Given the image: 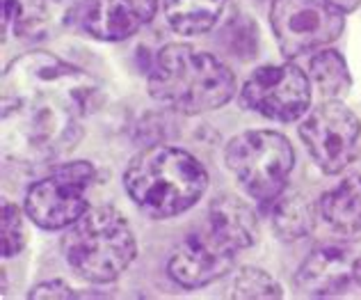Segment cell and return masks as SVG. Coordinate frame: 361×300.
<instances>
[{"instance_id": "cell-8", "label": "cell", "mask_w": 361, "mask_h": 300, "mask_svg": "<svg viewBox=\"0 0 361 300\" xmlns=\"http://www.w3.org/2000/svg\"><path fill=\"white\" fill-rule=\"evenodd\" d=\"M300 138L313 163L325 174H341L357 158L361 121L341 99H327L307 112Z\"/></svg>"}, {"instance_id": "cell-9", "label": "cell", "mask_w": 361, "mask_h": 300, "mask_svg": "<svg viewBox=\"0 0 361 300\" xmlns=\"http://www.w3.org/2000/svg\"><path fill=\"white\" fill-rule=\"evenodd\" d=\"M240 106L281 124L298 121L307 115L311 106L309 76L290 62L259 67L245 80Z\"/></svg>"}, {"instance_id": "cell-13", "label": "cell", "mask_w": 361, "mask_h": 300, "mask_svg": "<svg viewBox=\"0 0 361 300\" xmlns=\"http://www.w3.org/2000/svg\"><path fill=\"white\" fill-rule=\"evenodd\" d=\"M66 14V0H3V42L9 35L23 42H42L60 30Z\"/></svg>"}, {"instance_id": "cell-4", "label": "cell", "mask_w": 361, "mask_h": 300, "mask_svg": "<svg viewBox=\"0 0 361 300\" xmlns=\"http://www.w3.org/2000/svg\"><path fill=\"white\" fill-rule=\"evenodd\" d=\"M64 259L73 273L92 284H110L135 261L137 243L126 215L115 206H94L66 227Z\"/></svg>"}, {"instance_id": "cell-6", "label": "cell", "mask_w": 361, "mask_h": 300, "mask_svg": "<svg viewBox=\"0 0 361 300\" xmlns=\"http://www.w3.org/2000/svg\"><path fill=\"white\" fill-rule=\"evenodd\" d=\"M97 170L90 161H73L53 167L49 176L25 193L23 211L42 229H66L87 211V191Z\"/></svg>"}, {"instance_id": "cell-21", "label": "cell", "mask_w": 361, "mask_h": 300, "mask_svg": "<svg viewBox=\"0 0 361 300\" xmlns=\"http://www.w3.org/2000/svg\"><path fill=\"white\" fill-rule=\"evenodd\" d=\"M224 37H226V42H224L226 49L243 60L254 58L256 51H259V30H256V23L252 18L238 16L233 23L226 25Z\"/></svg>"}, {"instance_id": "cell-22", "label": "cell", "mask_w": 361, "mask_h": 300, "mask_svg": "<svg viewBox=\"0 0 361 300\" xmlns=\"http://www.w3.org/2000/svg\"><path fill=\"white\" fill-rule=\"evenodd\" d=\"M85 294H75V289H71L69 284H64L62 280H51V282H44L39 287H35L27 298H80Z\"/></svg>"}, {"instance_id": "cell-11", "label": "cell", "mask_w": 361, "mask_h": 300, "mask_svg": "<svg viewBox=\"0 0 361 300\" xmlns=\"http://www.w3.org/2000/svg\"><path fill=\"white\" fill-rule=\"evenodd\" d=\"M355 252L345 243H320L295 273V292L304 298L341 296L355 280Z\"/></svg>"}, {"instance_id": "cell-19", "label": "cell", "mask_w": 361, "mask_h": 300, "mask_svg": "<svg viewBox=\"0 0 361 300\" xmlns=\"http://www.w3.org/2000/svg\"><path fill=\"white\" fill-rule=\"evenodd\" d=\"M281 284L274 280L268 270L259 266H243L231 280V298L250 300V298H281Z\"/></svg>"}, {"instance_id": "cell-16", "label": "cell", "mask_w": 361, "mask_h": 300, "mask_svg": "<svg viewBox=\"0 0 361 300\" xmlns=\"http://www.w3.org/2000/svg\"><path fill=\"white\" fill-rule=\"evenodd\" d=\"M320 218L318 206L302 193L283 191L277 200L270 204V220L272 229L281 241H300L307 239L316 227Z\"/></svg>"}, {"instance_id": "cell-7", "label": "cell", "mask_w": 361, "mask_h": 300, "mask_svg": "<svg viewBox=\"0 0 361 300\" xmlns=\"http://www.w3.org/2000/svg\"><path fill=\"white\" fill-rule=\"evenodd\" d=\"M270 25L283 58L334 44L345 28V12L327 0H270Z\"/></svg>"}, {"instance_id": "cell-14", "label": "cell", "mask_w": 361, "mask_h": 300, "mask_svg": "<svg viewBox=\"0 0 361 300\" xmlns=\"http://www.w3.org/2000/svg\"><path fill=\"white\" fill-rule=\"evenodd\" d=\"M206 224L215 234L231 243L235 250H247L259 241V218L256 211L238 195L222 193L208 204Z\"/></svg>"}, {"instance_id": "cell-10", "label": "cell", "mask_w": 361, "mask_h": 300, "mask_svg": "<svg viewBox=\"0 0 361 300\" xmlns=\"http://www.w3.org/2000/svg\"><path fill=\"white\" fill-rule=\"evenodd\" d=\"M238 250L211 227L188 234L167 261V273L178 287L202 289L224 277L235 264Z\"/></svg>"}, {"instance_id": "cell-20", "label": "cell", "mask_w": 361, "mask_h": 300, "mask_svg": "<svg viewBox=\"0 0 361 300\" xmlns=\"http://www.w3.org/2000/svg\"><path fill=\"white\" fill-rule=\"evenodd\" d=\"M0 234H3V257H16L25 248L23 213L16 204L3 198V218H0Z\"/></svg>"}, {"instance_id": "cell-23", "label": "cell", "mask_w": 361, "mask_h": 300, "mask_svg": "<svg viewBox=\"0 0 361 300\" xmlns=\"http://www.w3.org/2000/svg\"><path fill=\"white\" fill-rule=\"evenodd\" d=\"M327 3H331L334 7H338L341 12H355V9L361 5V0H327Z\"/></svg>"}, {"instance_id": "cell-3", "label": "cell", "mask_w": 361, "mask_h": 300, "mask_svg": "<svg viewBox=\"0 0 361 300\" xmlns=\"http://www.w3.org/2000/svg\"><path fill=\"white\" fill-rule=\"evenodd\" d=\"M123 186L142 213L154 220H169L204 198L208 172L185 149L154 145L130 158Z\"/></svg>"}, {"instance_id": "cell-12", "label": "cell", "mask_w": 361, "mask_h": 300, "mask_svg": "<svg viewBox=\"0 0 361 300\" xmlns=\"http://www.w3.org/2000/svg\"><path fill=\"white\" fill-rule=\"evenodd\" d=\"M158 12V0H85L80 28L99 42H123Z\"/></svg>"}, {"instance_id": "cell-15", "label": "cell", "mask_w": 361, "mask_h": 300, "mask_svg": "<svg viewBox=\"0 0 361 300\" xmlns=\"http://www.w3.org/2000/svg\"><path fill=\"white\" fill-rule=\"evenodd\" d=\"M320 218L341 239H361V174H350L320 198Z\"/></svg>"}, {"instance_id": "cell-5", "label": "cell", "mask_w": 361, "mask_h": 300, "mask_svg": "<svg viewBox=\"0 0 361 300\" xmlns=\"http://www.w3.org/2000/svg\"><path fill=\"white\" fill-rule=\"evenodd\" d=\"M224 163L252 200L270 206L286 191L288 174L295 165V152L286 136L256 128L229 140Z\"/></svg>"}, {"instance_id": "cell-24", "label": "cell", "mask_w": 361, "mask_h": 300, "mask_svg": "<svg viewBox=\"0 0 361 300\" xmlns=\"http://www.w3.org/2000/svg\"><path fill=\"white\" fill-rule=\"evenodd\" d=\"M355 282L361 287V255L355 259Z\"/></svg>"}, {"instance_id": "cell-2", "label": "cell", "mask_w": 361, "mask_h": 300, "mask_svg": "<svg viewBox=\"0 0 361 300\" xmlns=\"http://www.w3.org/2000/svg\"><path fill=\"white\" fill-rule=\"evenodd\" d=\"M147 88L158 106L176 115H202L231 101L235 76L213 53L167 44L154 58Z\"/></svg>"}, {"instance_id": "cell-17", "label": "cell", "mask_w": 361, "mask_h": 300, "mask_svg": "<svg viewBox=\"0 0 361 300\" xmlns=\"http://www.w3.org/2000/svg\"><path fill=\"white\" fill-rule=\"evenodd\" d=\"M229 0H163L167 25L183 37L211 32L222 18Z\"/></svg>"}, {"instance_id": "cell-18", "label": "cell", "mask_w": 361, "mask_h": 300, "mask_svg": "<svg viewBox=\"0 0 361 300\" xmlns=\"http://www.w3.org/2000/svg\"><path fill=\"white\" fill-rule=\"evenodd\" d=\"M311 80L327 99L345 97L353 88V76H350L345 58L334 49H320L309 62Z\"/></svg>"}, {"instance_id": "cell-1", "label": "cell", "mask_w": 361, "mask_h": 300, "mask_svg": "<svg viewBox=\"0 0 361 300\" xmlns=\"http://www.w3.org/2000/svg\"><path fill=\"white\" fill-rule=\"evenodd\" d=\"M103 99L99 80L46 51L18 55L3 71L5 152L21 163H51L73 152L85 119Z\"/></svg>"}]
</instances>
